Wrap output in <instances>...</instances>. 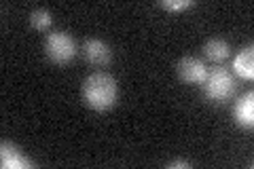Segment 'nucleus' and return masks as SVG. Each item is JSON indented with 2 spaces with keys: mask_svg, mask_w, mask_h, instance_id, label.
I'll return each instance as SVG.
<instances>
[{
  "mask_svg": "<svg viewBox=\"0 0 254 169\" xmlns=\"http://www.w3.org/2000/svg\"><path fill=\"white\" fill-rule=\"evenodd\" d=\"M0 165L4 169H28L34 167V163L26 157V152H21L17 146H13L11 142L0 144Z\"/></svg>",
  "mask_w": 254,
  "mask_h": 169,
  "instance_id": "obj_6",
  "label": "nucleus"
},
{
  "mask_svg": "<svg viewBox=\"0 0 254 169\" xmlns=\"http://www.w3.org/2000/svg\"><path fill=\"white\" fill-rule=\"evenodd\" d=\"M51 23H53V17H51V13L47 9H34L30 13V26L34 30H38V32L49 30Z\"/></svg>",
  "mask_w": 254,
  "mask_h": 169,
  "instance_id": "obj_10",
  "label": "nucleus"
},
{
  "mask_svg": "<svg viewBox=\"0 0 254 169\" xmlns=\"http://www.w3.org/2000/svg\"><path fill=\"white\" fill-rule=\"evenodd\" d=\"M81 98L87 108L95 112H108L110 108H115L119 98L117 78L108 72H93L83 80Z\"/></svg>",
  "mask_w": 254,
  "mask_h": 169,
  "instance_id": "obj_1",
  "label": "nucleus"
},
{
  "mask_svg": "<svg viewBox=\"0 0 254 169\" xmlns=\"http://www.w3.org/2000/svg\"><path fill=\"white\" fill-rule=\"evenodd\" d=\"M233 120L240 127H250L254 125V93L248 91L235 102L233 106Z\"/></svg>",
  "mask_w": 254,
  "mask_h": 169,
  "instance_id": "obj_7",
  "label": "nucleus"
},
{
  "mask_svg": "<svg viewBox=\"0 0 254 169\" xmlns=\"http://www.w3.org/2000/svg\"><path fill=\"white\" fill-rule=\"evenodd\" d=\"M203 87V95L208 102H214V104H222L227 102L231 95L235 93V80H233V74L229 72L227 68L222 66H216L208 70V76L201 83Z\"/></svg>",
  "mask_w": 254,
  "mask_h": 169,
  "instance_id": "obj_2",
  "label": "nucleus"
},
{
  "mask_svg": "<svg viewBox=\"0 0 254 169\" xmlns=\"http://www.w3.org/2000/svg\"><path fill=\"white\" fill-rule=\"evenodd\" d=\"M161 9H165V11H176V13H180V11H185V9H189V6H193L195 2L193 0H178V2H172V0H161Z\"/></svg>",
  "mask_w": 254,
  "mask_h": 169,
  "instance_id": "obj_11",
  "label": "nucleus"
},
{
  "mask_svg": "<svg viewBox=\"0 0 254 169\" xmlns=\"http://www.w3.org/2000/svg\"><path fill=\"white\" fill-rule=\"evenodd\" d=\"M252 51H254L252 47H246V49H242L240 53L235 55L233 70H235V74L240 78H246V80L254 78V53Z\"/></svg>",
  "mask_w": 254,
  "mask_h": 169,
  "instance_id": "obj_8",
  "label": "nucleus"
},
{
  "mask_svg": "<svg viewBox=\"0 0 254 169\" xmlns=\"http://www.w3.org/2000/svg\"><path fill=\"white\" fill-rule=\"evenodd\" d=\"M176 167H180V169H189L190 163H189V161H180V159H176V161H172V163H168V169H176Z\"/></svg>",
  "mask_w": 254,
  "mask_h": 169,
  "instance_id": "obj_12",
  "label": "nucleus"
},
{
  "mask_svg": "<svg viewBox=\"0 0 254 169\" xmlns=\"http://www.w3.org/2000/svg\"><path fill=\"white\" fill-rule=\"evenodd\" d=\"M203 53H205V57L212 59V61H225L229 59V55H231V47H229L227 40H222V38H212L205 43L203 47Z\"/></svg>",
  "mask_w": 254,
  "mask_h": 169,
  "instance_id": "obj_9",
  "label": "nucleus"
},
{
  "mask_svg": "<svg viewBox=\"0 0 254 169\" xmlns=\"http://www.w3.org/2000/svg\"><path fill=\"white\" fill-rule=\"evenodd\" d=\"M176 72L178 76L189 85H201L205 76H208V68L199 57H193V55H187L176 63Z\"/></svg>",
  "mask_w": 254,
  "mask_h": 169,
  "instance_id": "obj_5",
  "label": "nucleus"
},
{
  "mask_svg": "<svg viewBox=\"0 0 254 169\" xmlns=\"http://www.w3.org/2000/svg\"><path fill=\"white\" fill-rule=\"evenodd\" d=\"M45 53L53 63L66 66L76 57V43L68 32L55 30L45 36Z\"/></svg>",
  "mask_w": 254,
  "mask_h": 169,
  "instance_id": "obj_3",
  "label": "nucleus"
},
{
  "mask_svg": "<svg viewBox=\"0 0 254 169\" xmlns=\"http://www.w3.org/2000/svg\"><path fill=\"white\" fill-rule=\"evenodd\" d=\"M83 55L95 68H106L113 61V49L100 38H87L83 43Z\"/></svg>",
  "mask_w": 254,
  "mask_h": 169,
  "instance_id": "obj_4",
  "label": "nucleus"
}]
</instances>
